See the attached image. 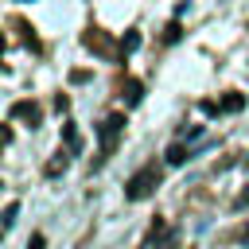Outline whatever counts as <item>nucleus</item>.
<instances>
[{
	"instance_id": "obj_1",
	"label": "nucleus",
	"mask_w": 249,
	"mask_h": 249,
	"mask_svg": "<svg viewBox=\"0 0 249 249\" xmlns=\"http://www.w3.org/2000/svg\"><path fill=\"white\" fill-rule=\"evenodd\" d=\"M156 187H160V167L148 163V167H140V171L124 183V198H128V202H140V198H148Z\"/></svg>"
},
{
	"instance_id": "obj_2",
	"label": "nucleus",
	"mask_w": 249,
	"mask_h": 249,
	"mask_svg": "<svg viewBox=\"0 0 249 249\" xmlns=\"http://www.w3.org/2000/svg\"><path fill=\"white\" fill-rule=\"evenodd\" d=\"M124 132V113H113V117H105V124L97 128V136H101V156H113V144H117V136Z\"/></svg>"
},
{
	"instance_id": "obj_3",
	"label": "nucleus",
	"mask_w": 249,
	"mask_h": 249,
	"mask_svg": "<svg viewBox=\"0 0 249 249\" xmlns=\"http://www.w3.org/2000/svg\"><path fill=\"white\" fill-rule=\"evenodd\" d=\"M12 117H23V121H31V128H35V124L43 121V109H39L35 101H16V105H12Z\"/></svg>"
},
{
	"instance_id": "obj_4",
	"label": "nucleus",
	"mask_w": 249,
	"mask_h": 249,
	"mask_svg": "<svg viewBox=\"0 0 249 249\" xmlns=\"http://www.w3.org/2000/svg\"><path fill=\"white\" fill-rule=\"evenodd\" d=\"M241 105H245V97H241V93H226V97L218 101V113H237Z\"/></svg>"
},
{
	"instance_id": "obj_5",
	"label": "nucleus",
	"mask_w": 249,
	"mask_h": 249,
	"mask_svg": "<svg viewBox=\"0 0 249 249\" xmlns=\"http://www.w3.org/2000/svg\"><path fill=\"white\" fill-rule=\"evenodd\" d=\"M62 136H66V148H70V152H78V148H82V140H78V128H74V124H66V128H62Z\"/></svg>"
},
{
	"instance_id": "obj_6",
	"label": "nucleus",
	"mask_w": 249,
	"mask_h": 249,
	"mask_svg": "<svg viewBox=\"0 0 249 249\" xmlns=\"http://www.w3.org/2000/svg\"><path fill=\"white\" fill-rule=\"evenodd\" d=\"M187 156H191V152H187L183 144H171V148H167V163H183Z\"/></svg>"
},
{
	"instance_id": "obj_7",
	"label": "nucleus",
	"mask_w": 249,
	"mask_h": 249,
	"mask_svg": "<svg viewBox=\"0 0 249 249\" xmlns=\"http://www.w3.org/2000/svg\"><path fill=\"white\" fill-rule=\"evenodd\" d=\"M16 214H19V202H8V210H4V218H0V226L8 230V226L16 222Z\"/></svg>"
},
{
	"instance_id": "obj_8",
	"label": "nucleus",
	"mask_w": 249,
	"mask_h": 249,
	"mask_svg": "<svg viewBox=\"0 0 249 249\" xmlns=\"http://www.w3.org/2000/svg\"><path fill=\"white\" fill-rule=\"evenodd\" d=\"M136 47H140V35H136V31H128V35L121 39V51H136Z\"/></svg>"
},
{
	"instance_id": "obj_9",
	"label": "nucleus",
	"mask_w": 249,
	"mask_h": 249,
	"mask_svg": "<svg viewBox=\"0 0 249 249\" xmlns=\"http://www.w3.org/2000/svg\"><path fill=\"white\" fill-rule=\"evenodd\" d=\"M124 89H128V101L136 105V101H140V82H124Z\"/></svg>"
},
{
	"instance_id": "obj_10",
	"label": "nucleus",
	"mask_w": 249,
	"mask_h": 249,
	"mask_svg": "<svg viewBox=\"0 0 249 249\" xmlns=\"http://www.w3.org/2000/svg\"><path fill=\"white\" fill-rule=\"evenodd\" d=\"M62 167H66V156H62V160H51V163H47V175H58Z\"/></svg>"
},
{
	"instance_id": "obj_11",
	"label": "nucleus",
	"mask_w": 249,
	"mask_h": 249,
	"mask_svg": "<svg viewBox=\"0 0 249 249\" xmlns=\"http://www.w3.org/2000/svg\"><path fill=\"white\" fill-rule=\"evenodd\" d=\"M163 39H167V43H175V39H179V23H167V35H163Z\"/></svg>"
},
{
	"instance_id": "obj_12",
	"label": "nucleus",
	"mask_w": 249,
	"mask_h": 249,
	"mask_svg": "<svg viewBox=\"0 0 249 249\" xmlns=\"http://www.w3.org/2000/svg\"><path fill=\"white\" fill-rule=\"evenodd\" d=\"M4 144H12V128H8V124H0V148H4Z\"/></svg>"
},
{
	"instance_id": "obj_13",
	"label": "nucleus",
	"mask_w": 249,
	"mask_h": 249,
	"mask_svg": "<svg viewBox=\"0 0 249 249\" xmlns=\"http://www.w3.org/2000/svg\"><path fill=\"white\" fill-rule=\"evenodd\" d=\"M47 241H43V233H31V241H27V249H43Z\"/></svg>"
},
{
	"instance_id": "obj_14",
	"label": "nucleus",
	"mask_w": 249,
	"mask_h": 249,
	"mask_svg": "<svg viewBox=\"0 0 249 249\" xmlns=\"http://www.w3.org/2000/svg\"><path fill=\"white\" fill-rule=\"evenodd\" d=\"M233 206H237V210H241V206H249V187H245V191L237 195V202H233Z\"/></svg>"
},
{
	"instance_id": "obj_15",
	"label": "nucleus",
	"mask_w": 249,
	"mask_h": 249,
	"mask_svg": "<svg viewBox=\"0 0 249 249\" xmlns=\"http://www.w3.org/2000/svg\"><path fill=\"white\" fill-rule=\"evenodd\" d=\"M0 51H4V39H0Z\"/></svg>"
},
{
	"instance_id": "obj_16",
	"label": "nucleus",
	"mask_w": 249,
	"mask_h": 249,
	"mask_svg": "<svg viewBox=\"0 0 249 249\" xmlns=\"http://www.w3.org/2000/svg\"><path fill=\"white\" fill-rule=\"evenodd\" d=\"M245 167H249V160H245Z\"/></svg>"
}]
</instances>
